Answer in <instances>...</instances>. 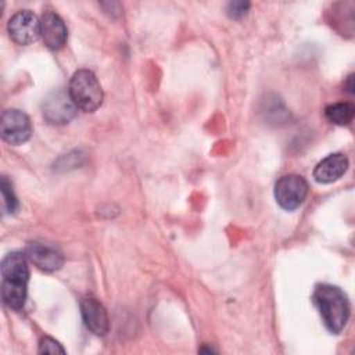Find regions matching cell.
I'll return each instance as SVG.
<instances>
[{"label": "cell", "mask_w": 355, "mask_h": 355, "mask_svg": "<svg viewBox=\"0 0 355 355\" xmlns=\"http://www.w3.org/2000/svg\"><path fill=\"white\" fill-rule=\"evenodd\" d=\"M43 116L49 123L64 125L68 123L76 114L78 107L72 101L68 92H51L43 101Z\"/></svg>", "instance_id": "5b68a950"}, {"label": "cell", "mask_w": 355, "mask_h": 355, "mask_svg": "<svg viewBox=\"0 0 355 355\" xmlns=\"http://www.w3.org/2000/svg\"><path fill=\"white\" fill-rule=\"evenodd\" d=\"M39 352L40 354H65V349L54 338L43 337L39 343Z\"/></svg>", "instance_id": "9a60e30c"}, {"label": "cell", "mask_w": 355, "mask_h": 355, "mask_svg": "<svg viewBox=\"0 0 355 355\" xmlns=\"http://www.w3.org/2000/svg\"><path fill=\"white\" fill-rule=\"evenodd\" d=\"M80 313L86 327L96 336H105L110 330V319L105 308L96 298L80 300Z\"/></svg>", "instance_id": "ba28073f"}, {"label": "cell", "mask_w": 355, "mask_h": 355, "mask_svg": "<svg viewBox=\"0 0 355 355\" xmlns=\"http://www.w3.org/2000/svg\"><path fill=\"white\" fill-rule=\"evenodd\" d=\"M1 194L4 200V209L7 214H14L18 209V200L12 191L11 182L3 176L1 178Z\"/></svg>", "instance_id": "5bb4252c"}, {"label": "cell", "mask_w": 355, "mask_h": 355, "mask_svg": "<svg viewBox=\"0 0 355 355\" xmlns=\"http://www.w3.org/2000/svg\"><path fill=\"white\" fill-rule=\"evenodd\" d=\"M26 254L19 251H12L7 254L1 261V282L12 284H28L29 268L26 261Z\"/></svg>", "instance_id": "30bf717a"}, {"label": "cell", "mask_w": 355, "mask_h": 355, "mask_svg": "<svg viewBox=\"0 0 355 355\" xmlns=\"http://www.w3.org/2000/svg\"><path fill=\"white\" fill-rule=\"evenodd\" d=\"M348 169V158L341 154H330L323 158L313 169V178L318 183H331L338 180Z\"/></svg>", "instance_id": "8fae6325"}, {"label": "cell", "mask_w": 355, "mask_h": 355, "mask_svg": "<svg viewBox=\"0 0 355 355\" xmlns=\"http://www.w3.org/2000/svg\"><path fill=\"white\" fill-rule=\"evenodd\" d=\"M10 37L21 44L26 46L36 42L40 36V19L29 10L15 12L7 25Z\"/></svg>", "instance_id": "8992f818"}, {"label": "cell", "mask_w": 355, "mask_h": 355, "mask_svg": "<svg viewBox=\"0 0 355 355\" xmlns=\"http://www.w3.org/2000/svg\"><path fill=\"white\" fill-rule=\"evenodd\" d=\"M25 254L36 268L44 272L58 270L64 263L62 254L49 244L31 243L28 244Z\"/></svg>", "instance_id": "9c48e42d"}, {"label": "cell", "mask_w": 355, "mask_h": 355, "mask_svg": "<svg viewBox=\"0 0 355 355\" xmlns=\"http://www.w3.org/2000/svg\"><path fill=\"white\" fill-rule=\"evenodd\" d=\"M68 93L75 105L86 112L96 111L103 103L101 85L89 69H79L72 75Z\"/></svg>", "instance_id": "7a4b0ae2"}, {"label": "cell", "mask_w": 355, "mask_h": 355, "mask_svg": "<svg viewBox=\"0 0 355 355\" xmlns=\"http://www.w3.org/2000/svg\"><path fill=\"white\" fill-rule=\"evenodd\" d=\"M250 8V3L247 1H232L227 4V14L230 18L239 19L247 14Z\"/></svg>", "instance_id": "2e32d148"}, {"label": "cell", "mask_w": 355, "mask_h": 355, "mask_svg": "<svg viewBox=\"0 0 355 355\" xmlns=\"http://www.w3.org/2000/svg\"><path fill=\"white\" fill-rule=\"evenodd\" d=\"M312 300L324 327L333 334L341 333L349 318V301L347 294L337 286L323 283L315 287Z\"/></svg>", "instance_id": "6da1fadb"}, {"label": "cell", "mask_w": 355, "mask_h": 355, "mask_svg": "<svg viewBox=\"0 0 355 355\" xmlns=\"http://www.w3.org/2000/svg\"><path fill=\"white\" fill-rule=\"evenodd\" d=\"M355 114V108L349 103H336L324 108L326 118L334 125H348Z\"/></svg>", "instance_id": "4fadbf2b"}, {"label": "cell", "mask_w": 355, "mask_h": 355, "mask_svg": "<svg viewBox=\"0 0 355 355\" xmlns=\"http://www.w3.org/2000/svg\"><path fill=\"white\" fill-rule=\"evenodd\" d=\"M308 183L300 175L290 173L282 176L275 184V198L286 211L297 209L306 198Z\"/></svg>", "instance_id": "3957f363"}, {"label": "cell", "mask_w": 355, "mask_h": 355, "mask_svg": "<svg viewBox=\"0 0 355 355\" xmlns=\"http://www.w3.org/2000/svg\"><path fill=\"white\" fill-rule=\"evenodd\" d=\"M1 298L10 309L21 311L26 301V284L1 282Z\"/></svg>", "instance_id": "7c38bea8"}, {"label": "cell", "mask_w": 355, "mask_h": 355, "mask_svg": "<svg viewBox=\"0 0 355 355\" xmlns=\"http://www.w3.org/2000/svg\"><path fill=\"white\" fill-rule=\"evenodd\" d=\"M67 26L61 17L53 11H44L40 18V37L50 50H60L67 42Z\"/></svg>", "instance_id": "52a82bcc"}, {"label": "cell", "mask_w": 355, "mask_h": 355, "mask_svg": "<svg viewBox=\"0 0 355 355\" xmlns=\"http://www.w3.org/2000/svg\"><path fill=\"white\" fill-rule=\"evenodd\" d=\"M0 132L4 141L12 146H19L29 140L32 135V125L29 116L17 110L10 108L1 114Z\"/></svg>", "instance_id": "277c9868"}]
</instances>
